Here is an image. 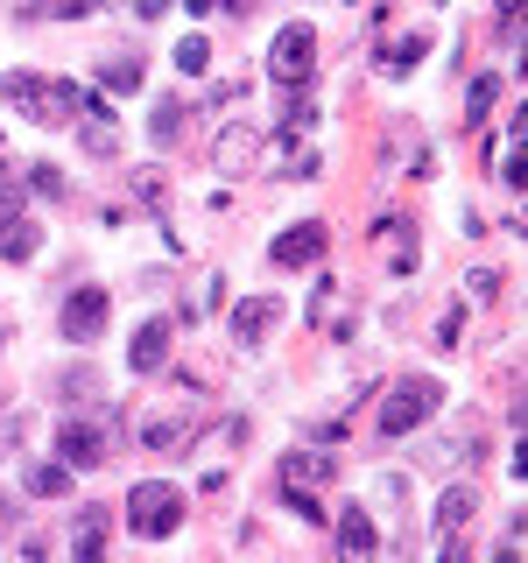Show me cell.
<instances>
[{
    "label": "cell",
    "instance_id": "6da1fadb",
    "mask_svg": "<svg viewBox=\"0 0 528 563\" xmlns=\"http://www.w3.org/2000/svg\"><path fill=\"white\" fill-rule=\"evenodd\" d=\"M128 528H134L141 542L176 536V528H184V493H176L169 479H141V486L128 493Z\"/></svg>",
    "mask_w": 528,
    "mask_h": 563
},
{
    "label": "cell",
    "instance_id": "7a4b0ae2",
    "mask_svg": "<svg viewBox=\"0 0 528 563\" xmlns=\"http://www.w3.org/2000/svg\"><path fill=\"white\" fill-rule=\"evenodd\" d=\"M310 70H317V29L310 22H282L275 43H268V78L282 92H304Z\"/></svg>",
    "mask_w": 528,
    "mask_h": 563
},
{
    "label": "cell",
    "instance_id": "3957f363",
    "mask_svg": "<svg viewBox=\"0 0 528 563\" xmlns=\"http://www.w3.org/2000/svg\"><path fill=\"white\" fill-rule=\"evenodd\" d=\"M437 401H444V387L437 380H402V387H387V401H381V437H409L422 430V422L437 416Z\"/></svg>",
    "mask_w": 528,
    "mask_h": 563
},
{
    "label": "cell",
    "instance_id": "277c9868",
    "mask_svg": "<svg viewBox=\"0 0 528 563\" xmlns=\"http://www.w3.org/2000/svg\"><path fill=\"white\" fill-rule=\"evenodd\" d=\"M324 457L317 451H289L282 457V472H275V486H282V507H289V515H304V521H317L324 515V507H317V486H324Z\"/></svg>",
    "mask_w": 528,
    "mask_h": 563
},
{
    "label": "cell",
    "instance_id": "5b68a950",
    "mask_svg": "<svg viewBox=\"0 0 528 563\" xmlns=\"http://www.w3.org/2000/svg\"><path fill=\"white\" fill-rule=\"evenodd\" d=\"M106 317H113L106 289H78V296H64V339H70V345H92L99 331H106Z\"/></svg>",
    "mask_w": 528,
    "mask_h": 563
},
{
    "label": "cell",
    "instance_id": "8992f818",
    "mask_svg": "<svg viewBox=\"0 0 528 563\" xmlns=\"http://www.w3.org/2000/svg\"><path fill=\"white\" fill-rule=\"evenodd\" d=\"M57 451H64V465H70V472H92V465H106V422L70 416L64 430H57Z\"/></svg>",
    "mask_w": 528,
    "mask_h": 563
},
{
    "label": "cell",
    "instance_id": "52a82bcc",
    "mask_svg": "<svg viewBox=\"0 0 528 563\" xmlns=\"http://www.w3.org/2000/svg\"><path fill=\"white\" fill-rule=\"evenodd\" d=\"M211 163H219L226 176H246V163H261V128L254 120H233V128L211 141Z\"/></svg>",
    "mask_w": 528,
    "mask_h": 563
},
{
    "label": "cell",
    "instance_id": "ba28073f",
    "mask_svg": "<svg viewBox=\"0 0 528 563\" xmlns=\"http://www.w3.org/2000/svg\"><path fill=\"white\" fill-rule=\"evenodd\" d=\"M78 113H85V85L43 78V92H35V120H43V128H70Z\"/></svg>",
    "mask_w": 528,
    "mask_h": 563
},
{
    "label": "cell",
    "instance_id": "9c48e42d",
    "mask_svg": "<svg viewBox=\"0 0 528 563\" xmlns=\"http://www.w3.org/2000/svg\"><path fill=\"white\" fill-rule=\"evenodd\" d=\"M317 254H324V225H317V219L289 225V233H282V240L268 246V261H275V268H310Z\"/></svg>",
    "mask_w": 528,
    "mask_h": 563
},
{
    "label": "cell",
    "instance_id": "30bf717a",
    "mask_svg": "<svg viewBox=\"0 0 528 563\" xmlns=\"http://www.w3.org/2000/svg\"><path fill=\"white\" fill-rule=\"evenodd\" d=\"M169 317H148V324L134 331V345H128V366L134 374H155V366H169Z\"/></svg>",
    "mask_w": 528,
    "mask_h": 563
},
{
    "label": "cell",
    "instance_id": "8fae6325",
    "mask_svg": "<svg viewBox=\"0 0 528 563\" xmlns=\"http://www.w3.org/2000/svg\"><path fill=\"white\" fill-rule=\"evenodd\" d=\"M85 113H92V120H78V148L99 155V163H113V155H120V128H113V113H106V99H85Z\"/></svg>",
    "mask_w": 528,
    "mask_h": 563
},
{
    "label": "cell",
    "instance_id": "7c38bea8",
    "mask_svg": "<svg viewBox=\"0 0 528 563\" xmlns=\"http://www.w3.org/2000/svg\"><path fill=\"white\" fill-rule=\"evenodd\" d=\"M275 324H282V303H275V296H246V303L233 310V339L240 345H261Z\"/></svg>",
    "mask_w": 528,
    "mask_h": 563
},
{
    "label": "cell",
    "instance_id": "4fadbf2b",
    "mask_svg": "<svg viewBox=\"0 0 528 563\" xmlns=\"http://www.w3.org/2000/svg\"><path fill=\"white\" fill-rule=\"evenodd\" d=\"M339 550L345 556H374L381 550V528H374L366 507H345V515H339Z\"/></svg>",
    "mask_w": 528,
    "mask_h": 563
},
{
    "label": "cell",
    "instance_id": "5bb4252c",
    "mask_svg": "<svg viewBox=\"0 0 528 563\" xmlns=\"http://www.w3.org/2000/svg\"><path fill=\"white\" fill-rule=\"evenodd\" d=\"M472 515H480V493H472V486H451L444 500H437V528H444V536H458Z\"/></svg>",
    "mask_w": 528,
    "mask_h": 563
},
{
    "label": "cell",
    "instance_id": "9a60e30c",
    "mask_svg": "<svg viewBox=\"0 0 528 563\" xmlns=\"http://www.w3.org/2000/svg\"><path fill=\"white\" fill-rule=\"evenodd\" d=\"M374 233L395 246V268L409 275V268H416V219H402V211H395V219H381V225H374Z\"/></svg>",
    "mask_w": 528,
    "mask_h": 563
},
{
    "label": "cell",
    "instance_id": "2e32d148",
    "mask_svg": "<svg viewBox=\"0 0 528 563\" xmlns=\"http://www.w3.org/2000/svg\"><path fill=\"white\" fill-rule=\"evenodd\" d=\"M99 550H106V515L92 507V515H78V521H70V556L99 563Z\"/></svg>",
    "mask_w": 528,
    "mask_h": 563
},
{
    "label": "cell",
    "instance_id": "e0dca14e",
    "mask_svg": "<svg viewBox=\"0 0 528 563\" xmlns=\"http://www.w3.org/2000/svg\"><path fill=\"white\" fill-rule=\"evenodd\" d=\"M22 486L35 493V500H64V493H70V465H64V457H57V465H29Z\"/></svg>",
    "mask_w": 528,
    "mask_h": 563
},
{
    "label": "cell",
    "instance_id": "ac0fdd59",
    "mask_svg": "<svg viewBox=\"0 0 528 563\" xmlns=\"http://www.w3.org/2000/svg\"><path fill=\"white\" fill-rule=\"evenodd\" d=\"M141 444H148V451H176V444H190V422L184 416H155V422H141Z\"/></svg>",
    "mask_w": 528,
    "mask_h": 563
},
{
    "label": "cell",
    "instance_id": "d6986e66",
    "mask_svg": "<svg viewBox=\"0 0 528 563\" xmlns=\"http://www.w3.org/2000/svg\"><path fill=\"white\" fill-rule=\"evenodd\" d=\"M35 246H43V225H35V219H14L8 233H0V254H8V261H29Z\"/></svg>",
    "mask_w": 528,
    "mask_h": 563
},
{
    "label": "cell",
    "instance_id": "ffe728a7",
    "mask_svg": "<svg viewBox=\"0 0 528 563\" xmlns=\"http://www.w3.org/2000/svg\"><path fill=\"white\" fill-rule=\"evenodd\" d=\"M35 92H43V78H35V70H14V78H8V106L22 120H35Z\"/></svg>",
    "mask_w": 528,
    "mask_h": 563
},
{
    "label": "cell",
    "instance_id": "44dd1931",
    "mask_svg": "<svg viewBox=\"0 0 528 563\" xmlns=\"http://www.w3.org/2000/svg\"><path fill=\"white\" fill-rule=\"evenodd\" d=\"M493 99H501V78L486 70V78H472V85H465V120H486V113H493Z\"/></svg>",
    "mask_w": 528,
    "mask_h": 563
},
{
    "label": "cell",
    "instance_id": "7402d4cb",
    "mask_svg": "<svg viewBox=\"0 0 528 563\" xmlns=\"http://www.w3.org/2000/svg\"><path fill=\"white\" fill-rule=\"evenodd\" d=\"M430 57V43H422V35H409V43H395L387 49V78H409V70Z\"/></svg>",
    "mask_w": 528,
    "mask_h": 563
},
{
    "label": "cell",
    "instance_id": "603a6c76",
    "mask_svg": "<svg viewBox=\"0 0 528 563\" xmlns=\"http://www.w3.org/2000/svg\"><path fill=\"white\" fill-rule=\"evenodd\" d=\"M219 303H226L219 275H205V282H190V296H184V317H205V310H219Z\"/></svg>",
    "mask_w": 528,
    "mask_h": 563
},
{
    "label": "cell",
    "instance_id": "cb8c5ba5",
    "mask_svg": "<svg viewBox=\"0 0 528 563\" xmlns=\"http://www.w3.org/2000/svg\"><path fill=\"white\" fill-rule=\"evenodd\" d=\"M99 85H106V92H134V85H141V64L134 57H113V64L99 70Z\"/></svg>",
    "mask_w": 528,
    "mask_h": 563
},
{
    "label": "cell",
    "instance_id": "d4e9b609",
    "mask_svg": "<svg viewBox=\"0 0 528 563\" xmlns=\"http://www.w3.org/2000/svg\"><path fill=\"white\" fill-rule=\"evenodd\" d=\"M211 64V43L205 35H184V43H176V70H205Z\"/></svg>",
    "mask_w": 528,
    "mask_h": 563
},
{
    "label": "cell",
    "instance_id": "484cf974",
    "mask_svg": "<svg viewBox=\"0 0 528 563\" xmlns=\"http://www.w3.org/2000/svg\"><path fill=\"white\" fill-rule=\"evenodd\" d=\"M176 128H184V106H176V99H163V106H155V141H176Z\"/></svg>",
    "mask_w": 528,
    "mask_h": 563
},
{
    "label": "cell",
    "instance_id": "4316f807",
    "mask_svg": "<svg viewBox=\"0 0 528 563\" xmlns=\"http://www.w3.org/2000/svg\"><path fill=\"white\" fill-rule=\"evenodd\" d=\"M465 296H472V303H493V296H501V275H493V268H472L465 275Z\"/></svg>",
    "mask_w": 528,
    "mask_h": 563
},
{
    "label": "cell",
    "instance_id": "83f0119b",
    "mask_svg": "<svg viewBox=\"0 0 528 563\" xmlns=\"http://www.w3.org/2000/svg\"><path fill=\"white\" fill-rule=\"evenodd\" d=\"M437 345H444V352L465 345V310H444V324H437Z\"/></svg>",
    "mask_w": 528,
    "mask_h": 563
},
{
    "label": "cell",
    "instance_id": "f1b7e54d",
    "mask_svg": "<svg viewBox=\"0 0 528 563\" xmlns=\"http://www.w3.org/2000/svg\"><path fill=\"white\" fill-rule=\"evenodd\" d=\"M501 43H507V49L521 43V0H501Z\"/></svg>",
    "mask_w": 528,
    "mask_h": 563
},
{
    "label": "cell",
    "instance_id": "f546056e",
    "mask_svg": "<svg viewBox=\"0 0 528 563\" xmlns=\"http://www.w3.org/2000/svg\"><path fill=\"white\" fill-rule=\"evenodd\" d=\"M50 14L57 22H85V14H99V0H50Z\"/></svg>",
    "mask_w": 528,
    "mask_h": 563
},
{
    "label": "cell",
    "instance_id": "4dcf8cb0",
    "mask_svg": "<svg viewBox=\"0 0 528 563\" xmlns=\"http://www.w3.org/2000/svg\"><path fill=\"white\" fill-rule=\"evenodd\" d=\"M14 219H22V190H14V184H0V233H8Z\"/></svg>",
    "mask_w": 528,
    "mask_h": 563
},
{
    "label": "cell",
    "instance_id": "1f68e13d",
    "mask_svg": "<svg viewBox=\"0 0 528 563\" xmlns=\"http://www.w3.org/2000/svg\"><path fill=\"white\" fill-rule=\"evenodd\" d=\"M29 184H35V190H43V198H57V190H64V176H57V169H50V163H35V169H29Z\"/></svg>",
    "mask_w": 528,
    "mask_h": 563
},
{
    "label": "cell",
    "instance_id": "d6a6232c",
    "mask_svg": "<svg viewBox=\"0 0 528 563\" xmlns=\"http://www.w3.org/2000/svg\"><path fill=\"white\" fill-rule=\"evenodd\" d=\"M184 8H190V14L205 22V14H226V8H240V0H184Z\"/></svg>",
    "mask_w": 528,
    "mask_h": 563
},
{
    "label": "cell",
    "instance_id": "836d02e7",
    "mask_svg": "<svg viewBox=\"0 0 528 563\" xmlns=\"http://www.w3.org/2000/svg\"><path fill=\"white\" fill-rule=\"evenodd\" d=\"M163 8H169V0H134V14H141V22H155Z\"/></svg>",
    "mask_w": 528,
    "mask_h": 563
},
{
    "label": "cell",
    "instance_id": "e575fe53",
    "mask_svg": "<svg viewBox=\"0 0 528 563\" xmlns=\"http://www.w3.org/2000/svg\"><path fill=\"white\" fill-rule=\"evenodd\" d=\"M29 8H35V0H29Z\"/></svg>",
    "mask_w": 528,
    "mask_h": 563
}]
</instances>
